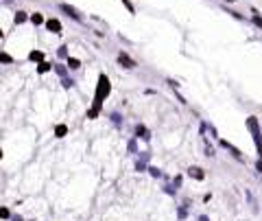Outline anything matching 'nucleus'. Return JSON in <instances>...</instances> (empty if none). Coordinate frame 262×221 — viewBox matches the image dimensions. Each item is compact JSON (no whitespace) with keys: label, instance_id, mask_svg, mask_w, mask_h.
Returning <instances> with one entry per match:
<instances>
[{"label":"nucleus","instance_id":"1","mask_svg":"<svg viewBox=\"0 0 262 221\" xmlns=\"http://www.w3.org/2000/svg\"><path fill=\"white\" fill-rule=\"evenodd\" d=\"M247 127H249V132L254 133L256 144H258V151H260L262 140H260V125H258V118H256V116H249V118H247Z\"/></svg>","mask_w":262,"mask_h":221},{"label":"nucleus","instance_id":"2","mask_svg":"<svg viewBox=\"0 0 262 221\" xmlns=\"http://www.w3.org/2000/svg\"><path fill=\"white\" fill-rule=\"evenodd\" d=\"M109 94V79L105 77V75H101V83H98V90H96V99H105Z\"/></svg>","mask_w":262,"mask_h":221},{"label":"nucleus","instance_id":"3","mask_svg":"<svg viewBox=\"0 0 262 221\" xmlns=\"http://www.w3.org/2000/svg\"><path fill=\"white\" fill-rule=\"evenodd\" d=\"M59 9H61V11H66V13H68L72 20H79V22L83 20V15H81V13L74 9V7H70V4H66V2H59Z\"/></svg>","mask_w":262,"mask_h":221},{"label":"nucleus","instance_id":"4","mask_svg":"<svg viewBox=\"0 0 262 221\" xmlns=\"http://www.w3.org/2000/svg\"><path fill=\"white\" fill-rule=\"evenodd\" d=\"M118 64H120L123 68H133V66H135V61L131 59L129 55H125V53H118Z\"/></svg>","mask_w":262,"mask_h":221},{"label":"nucleus","instance_id":"5","mask_svg":"<svg viewBox=\"0 0 262 221\" xmlns=\"http://www.w3.org/2000/svg\"><path fill=\"white\" fill-rule=\"evenodd\" d=\"M46 29H48L50 33H61V24H59V20H55V18L46 20Z\"/></svg>","mask_w":262,"mask_h":221},{"label":"nucleus","instance_id":"6","mask_svg":"<svg viewBox=\"0 0 262 221\" xmlns=\"http://www.w3.org/2000/svg\"><path fill=\"white\" fill-rule=\"evenodd\" d=\"M218 144H221V147H223V149H227V151H232V156H236V158H238V160H243V153H240V151H238V149H236V147H232V144H229V142H227V140H221V142H218Z\"/></svg>","mask_w":262,"mask_h":221},{"label":"nucleus","instance_id":"7","mask_svg":"<svg viewBox=\"0 0 262 221\" xmlns=\"http://www.w3.org/2000/svg\"><path fill=\"white\" fill-rule=\"evenodd\" d=\"M188 175L194 177V179H203L205 173H203V169H199V167H190V169H188Z\"/></svg>","mask_w":262,"mask_h":221},{"label":"nucleus","instance_id":"8","mask_svg":"<svg viewBox=\"0 0 262 221\" xmlns=\"http://www.w3.org/2000/svg\"><path fill=\"white\" fill-rule=\"evenodd\" d=\"M146 160H149V153H144V151H142L140 160L135 162V169H138V171H144V169H146Z\"/></svg>","mask_w":262,"mask_h":221},{"label":"nucleus","instance_id":"9","mask_svg":"<svg viewBox=\"0 0 262 221\" xmlns=\"http://www.w3.org/2000/svg\"><path fill=\"white\" fill-rule=\"evenodd\" d=\"M135 136H138V138H144V140H149V138H151V133L146 132V127H144V125H138V127H135Z\"/></svg>","mask_w":262,"mask_h":221},{"label":"nucleus","instance_id":"10","mask_svg":"<svg viewBox=\"0 0 262 221\" xmlns=\"http://www.w3.org/2000/svg\"><path fill=\"white\" fill-rule=\"evenodd\" d=\"M68 68H70V70H79V68H81V61L74 59V57H68Z\"/></svg>","mask_w":262,"mask_h":221},{"label":"nucleus","instance_id":"11","mask_svg":"<svg viewBox=\"0 0 262 221\" xmlns=\"http://www.w3.org/2000/svg\"><path fill=\"white\" fill-rule=\"evenodd\" d=\"M50 70V64H46V61H40V66H37V72L44 75V72H48Z\"/></svg>","mask_w":262,"mask_h":221},{"label":"nucleus","instance_id":"12","mask_svg":"<svg viewBox=\"0 0 262 221\" xmlns=\"http://www.w3.org/2000/svg\"><path fill=\"white\" fill-rule=\"evenodd\" d=\"M57 55H59V59H68V46H61L57 50Z\"/></svg>","mask_w":262,"mask_h":221},{"label":"nucleus","instance_id":"13","mask_svg":"<svg viewBox=\"0 0 262 221\" xmlns=\"http://www.w3.org/2000/svg\"><path fill=\"white\" fill-rule=\"evenodd\" d=\"M31 22H33V24H42V22H44L42 13H33V15H31Z\"/></svg>","mask_w":262,"mask_h":221},{"label":"nucleus","instance_id":"14","mask_svg":"<svg viewBox=\"0 0 262 221\" xmlns=\"http://www.w3.org/2000/svg\"><path fill=\"white\" fill-rule=\"evenodd\" d=\"M55 133H57V136L61 138V136H66V133H68V127H66V125H59V127L55 129Z\"/></svg>","mask_w":262,"mask_h":221},{"label":"nucleus","instance_id":"15","mask_svg":"<svg viewBox=\"0 0 262 221\" xmlns=\"http://www.w3.org/2000/svg\"><path fill=\"white\" fill-rule=\"evenodd\" d=\"M251 13H254V22H256V24H258V26H260V29H262V15H260V13H258V11H256V9H254Z\"/></svg>","mask_w":262,"mask_h":221},{"label":"nucleus","instance_id":"16","mask_svg":"<svg viewBox=\"0 0 262 221\" xmlns=\"http://www.w3.org/2000/svg\"><path fill=\"white\" fill-rule=\"evenodd\" d=\"M24 20H26V13H24V11H18V15H15V24H22Z\"/></svg>","mask_w":262,"mask_h":221},{"label":"nucleus","instance_id":"17","mask_svg":"<svg viewBox=\"0 0 262 221\" xmlns=\"http://www.w3.org/2000/svg\"><path fill=\"white\" fill-rule=\"evenodd\" d=\"M0 61H2V64H11V61H13V57H11V55H7V53H0Z\"/></svg>","mask_w":262,"mask_h":221},{"label":"nucleus","instance_id":"18","mask_svg":"<svg viewBox=\"0 0 262 221\" xmlns=\"http://www.w3.org/2000/svg\"><path fill=\"white\" fill-rule=\"evenodd\" d=\"M112 123H114L116 127H120V125H123V118H120V114H112Z\"/></svg>","mask_w":262,"mask_h":221},{"label":"nucleus","instance_id":"19","mask_svg":"<svg viewBox=\"0 0 262 221\" xmlns=\"http://www.w3.org/2000/svg\"><path fill=\"white\" fill-rule=\"evenodd\" d=\"M31 59H33V61H44V55L40 50H35V53H31Z\"/></svg>","mask_w":262,"mask_h":221},{"label":"nucleus","instance_id":"20","mask_svg":"<svg viewBox=\"0 0 262 221\" xmlns=\"http://www.w3.org/2000/svg\"><path fill=\"white\" fill-rule=\"evenodd\" d=\"M55 70H57V75H59L61 79H63V77H66V72H68V70H66V66H55Z\"/></svg>","mask_w":262,"mask_h":221},{"label":"nucleus","instance_id":"21","mask_svg":"<svg viewBox=\"0 0 262 221\" xmlns=\"http://www.w3.org/2000/svg\"><path fill=\"white\" fill-rule=\"evenodd\" d=\"M177 217H179V219H186V217H188V210H186V208H179Z\"/></svg>","mask_w":262,"mask_h":221},{"label":"nucleus","instance_id":"22","mask_svg":"<svg viewBox=\"0 0 262 221\" xmlns=\"http://www.w3.org/2000/svg\"><path fill=\"white\" fill-rule=\"evenodd\" d=\"M149 171H151V175H153V177H160V175H162V173H160V169H155V167H151Z\"/></svg>","mask_w":262,"mask_h":221},{"label":"nucleus","instance_id":"23","mask_svg":"<svg viewBox=\"0 0 262 221\" xmlns=\"http://www.w3.org/2000/svg\"><path fill=\"white\" fill-rule=\"evenodd\" d=\"M0 217H2V219H9V210H7V208H0Z\"/></svg>","mask_w":262,"mask_h":221},{"label":"nucleus","instance_id":"24","mask_svg":"<svg viewBox=\"0 0 262 221\" xmlns=\"http://www.w3.org/2000/svg\"><path fill=\"white\" fill-rule=\"evenodd\" d=\"M123 2H125V7H127V9H129V13H133V11H135V9H133V4H131L129 0H123Z\"/></svg>","mask_w":262,"mask_h":221},{"label":"nucleus","instance_id":"25","mask_svg":"<svg viewBox=\"0 0 262 221\" xmlns=\"http://www.w3.org/2000/svg\"><path fill=\"white\" fill-rule=\"evenodd\" d=\"M129 151H131V153H135V140H131V142H129Z\"/></svg>","mask_w":262,"mask_h":221},{"label":"nucleus","instance_id":"26","mask_svg":"<svg viewBox=\"0 0 262 221\" xmlns=\"http://www.w3.org/2000/svg\"><path fill=\"white\" fill-rule=\"evenodd\" d=\"M256 169H258V173H262V160H258V164H256Z\"/></svg>","mask_w":262,"mask_h":221},{"label":"nucleus","instance_id":"27","mask_svg":"<svg viewBox=\"0 0 262 221\" xmlns=\"http://www.w3.org/2000/svg\"><path fill=\"white\" fill-rule=\"evenodd\" d=\"M199 221H210V219H208L205 215H201V217H199Z\"/></svg>","mask_w":262,"mask_h":221},{"label":"nucleus","instance_id":"28","mask_svg":"<svg viewBox=\"0 0 262 221\" xmlns=\"http://www.w3.org/2000/svg\"><path fill=\"white\" fill-rule=\"evenodd\" d=\"M258 153H260V156H262V147H260V151H258Z\"/></svg>","mask_w":262,"mask_h":221},{"label":"nucleus","instance_id":"29","mask_svg":"<svg viewBox=\"0 0 262 221\" xmlns=\"http://www.w3.org/2000/svg\"><path fill=\"white\" fill-rule=\"evenodd\" d=\"M227 2H234V0H227Z\"/></svg>","mask_w":262,"mask_h":221},{"label":"nucleus","instance_id":"30","mask_svg":"<svg viewBox=\"0 0 262 221\" xmlns=\"http://www.w3.org/2000/svg\"><path fill=\"white\" fill-rule=\"evenodd\" d=\"M15 221H22V219H15Z\"/></svg>","mask_w":262,"mask_h":221}]
</instances>
